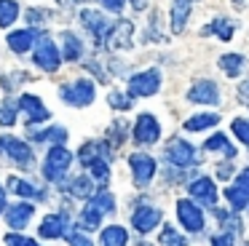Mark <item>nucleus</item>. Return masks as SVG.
Masks as SVG:
<instances>
[{
    "label": "nucleus",
    "mask_w": 249,
    "mask_h": 246,
    "mask_svg": "<svg viewBox=\"0 0 249 246\" xmlns=\"http://www.w3.org/2000/svg\"><path fill=\"white\" fill-rule=\"evenodd\" d=\"M72 163V153L67 147H62V144H56V147L49 150V155H46V179H59L62 174H65L67 169H70Z\"/></svg>",
    "instance_id": "1"
},
{
    "label": "nucleus",
    "mask_w": 249,
    "mask_h": 246,
    "mask_svg": "<svg viewBox=\"0 0 249 246\" xmlns=\"http://www.w3.org/2000/svg\"><path fill=\"white\" fill-rule=\"evenodd\" d=\"M59 62H62V56H59V51H56L54 40H51L49 35H38V48H35V64H38L40 70H46V72H56Z\"/></svg>",
    "instance_id": "2"
},
{
    "label": "nucleus",
    "mask_w": 249,
    "mask_h": 246,
    "mask_svg": "<svg viewBox=\"0 0 249 246\" xmlns=\"http://www.w3.org/2000/svg\"><path fill=\"white\" fill-rule=\"evenodd\" d=\"M59 94H62V99H65L67 105L83 107V105H89V102L94 99V83L86 80V78H81V80H75V83H70V86H62Z\"/></svg>",
    "instance_id": "3"
},
{
    "label": "nucleus",
    "mask_w": 249,
    "mask_h": 246,
    "mask_svg": "<svg viewBox=\"0 0 249 246\" xmlns=\"http://www.w3.org/2000/svg\"><path fill=\"white\" fill-rule=\"evenodd\" d=\"M161 88V72L158 70H147L129 80V96H150Z\"/></svg>",
    "instance_id": "4"
},
{
    "label": "nucleus",
    "mask_w": 249,
    "mask_h": 246,
    "mask_svg": "<svg viewBox=\"0 0 249 246\" xmlns=\"http://www.w3.org/2000/svg\"><path fill=\"white\" fill-rule=\"evenodd\" d=\"M0 153L8 155V158L17 166H22V169H27V166L33 163V153H30L27 142H19V139H14V137H0Z\"/></svg>",
    "instance_id": "5"
},
{
    "label": "nucleus",
    "mask_w": 249,
    "mask_h": 246,
    "mask_svg": "<svg viewBox=\"0 0 249 246\" xmlns=\"http://www.w3.org/2000/svg\"><path fill=\"white\" fill-rule=\"evenodd\" d=\"M105 35H107L110 48H131L134 46V24L126 21V19H121V21H115L113 27H107Z\"/></svg>",
    "instance_id": "6"
},
{
    "label": "nucleus",
    "mask_w": 249,
    "mask_h": 246,
    "mask_svg": "<svg viewBox=\"0 0 249 246\" xmlns=\"http://www.w3.org/2000/svg\"><path fill=\"white\" fill-rule=\"evenodd\" d=\"M161 137V126H158V121L153 115H140L137 118V123H134V139L140 144H153L156 139Z\"/></svg>",
    "instance_id": "7"
},
{
    "label": "nucleus",
    "mask_w": 249,
    "mask_h": 246,
    "mask_svg": "<svg viewBox=\"0 0 249 246\" xmlns=\"http://www.w3.org/2000/svg\"><path fill=\"white\" fill-rule=\"evenodd\" d=\"M177 217H179V222H182V228L193 230V233L204 228V217H201L198 206H196L193 201H177Z\"/></svg>",
    "instance_id": "8"
},
{
    "label": "nucleus",
    "mask_w": 249,
    "mask_h": 246,
    "mask_svg": "<svg viewBox=\"0 0 249 246\" xmlns=\"http://www.w3.org/2000/svg\"><path fill=\"white\" fill-rule=\"evenodd\" d=\"M188 99L190 102H198V105H217V102H220L217 83H214V80H198V83L190 88Z\"/></svg>",
    "instance_id": "9"
},
{
    "label": "nucleus",
    "mask_w": 249,
    "mask_h": 246,
    "mask_svg": "<svg viewBox=\"0 0 249 246\" xmlns=\"http://www.w3.org/2000/svg\"><path fill=\"white\" fill-rule=\"evenodd\" d=\"M225 198H228V201H231L236 209L249 206V169L241 171V176L236 179V185L225 190Z\"/></svg>",
    "instance_id": "10"
},
{
    "label": "nucleus",
    "mask_w": 249,
    "mask_h": 246,
    "mask_svg": "<svg viewBox=\"0 0 249 246\" xmlns=\"http://www.w3.org/2000/svg\"><path fill=\"white\" fill-rule=\"evenodd\" d=\"M131 222H134V228L140 230V233H150V230L161 222V211L153 209V206H140L131 214Z\"/></svg>",
    "instance_id": "11"
},
{
    "label": "nucleus",
    "mask_w": 249,
    "mask_h": 246,
    "mask_svg": "<svg viewBox=\"0 0 249 246\" xmlns=\"http://www.w3.org/2000/svg\"><path fill=\"white\" fill-rule=\"evenodd\" d=\"M17 105L22 107L24 112H27V121H30V123H43V121H49V110L43 107V102H40L38 96L24 94L22 99L17 102Z\"/></svg>",
    "instance_id": "12"
},
{
    "label": "nucleus",
    "mask_w": 249,
    "mask_h": 246,
    "mask_svg": "<svg viewBox=\"0 0 249 246\" xmlns=\"http://www.w3.org/2000/svg\"><path fill=\"white\" fill-rule=\"evenodd\" d=\"M166 155H169V160L177 163V166H193L196 163V150L190 147L188 142H182V139H174V142L169 144Z\"/></svg>",
    "instance_id": "13"
},
{
    "label": "nucleus",
    "mask_w": 249,
    "mask_h": 246,
    "mask_svg": "<svg viewBox=\"0 0 249 246\" xmlns=\"http://www.w3.org/2000/svg\"><path fill=\"white\" fill-rule=\"evenodd\" d=\"M131 171H134V176H137L140 185H147L150 176L156 174V160H153L150 155H145V153H137V155H131Z\"/></svg>",
    "instance_id": "14"
},
{
    "label": "nucleus",
    "mask_w": 249,
    "mask_h": 246,
    "mask_svg": "<svg viewBox=\"0 0 249 246\" xmlns=\"http://www.w3.org/2000/svg\"><path fill=\"white\" fill-rule=\"evenodd\" d=\"M81 21L83 27H86L89 32H91L97 40H102L105 37V30H107V21H105V16L99 14V11H91V8H83L81 11Z\"/></svg>",
    "instance_id": "15"
},
{
    "label": "nucleus",
    "mask_w": 249,
    "mask_h": 246,
    "mask_svg": "<svg viewBox=\"0 0 249 246\" xmlns=\"http://www.w3.org/2000/svg\"><path fill=\"white\" fill-rule=\"evenodd\" d=\"M190 195H193L196 201H204L212 206V203L217 201V187L209 176H201V179H196L193 185H190Z\"/></svg>",
    "instance_id": "16"
},
{
    "label": "nucleus",
    "mask_w": 249,
    "mask_h": 246,
    "mask_svg": "<svg viewBox=\"0 0 249 246\" xmlns=\"http://www.w3.org/2000/svg\"><path fill=\"white\" fill-rule=\"evenodd\" d=\"M38 40V32L35 30H17L8 35V48H11L14 53H24L33 48V43Z\"/></svg>",
    "instance_id": "17"
},
{
    "label": "nucleus",
    "mask_w": 249,
    "mask_h": 246,
    "mask_svg": "<svg viewBox=\"0 0 249 246\" xmlns=\"http://www.w3.org/2000/svg\"><path fill=\"white\" fill-rule=\"evenodd\" d=\"M33 211H35V206H30V203H17V206H11L6 211V219L14 230H22L27 225V219L33 217Z\"/></svg>",
    "instance_id": "18"
},
{
    "label": "nucleus",
    "mask_w": 249,
    "mask_h": 246,
    "mask_svg": "<svg viewBox=\"0 0 249 246\" xmlns=\"http://www.w3.org/2000/svg\"><path fill=\"white\" fill-rule=\"evenodd\" d=\"M196 0H174L172 5V30L174 32H182L185 30V21H188V14L193 8Z\"/></svg>",
    "instance_id": "19"
},
{
    "label": "nucleus",
    "mask_w": 249,
    "mask_h": 246,
    "mask_svg": "<svg viewBox=\"0 0 249 246\" xmlns=\"http://www.w3.org/2000/svg\"><path fill=\"white\" fill-rule=\"evenodd\" d=\"M40 235L43 238H59V235H65V219L62 217H46L43 225H40Z\"/></svg>",
    "instance_id": "20"
},
{
    "label": "nucleus",
    "mask_w": 249,
    "mask_h": 246,
    "mask_svg": "<svg viewBox=\"0 0 249 246\" xmlns=\"http://www.w3.org/2000/svg\"><path fill=\"white\" fill-rule=\"evenodd\" d=\"M83 48H81V40H78V35H72V32H65V51L59 53L62 59H70V62H75V59H81Z\"/></svg>",
    "instance_id": "21"
},
{
    "label": "nucleus",
    "mask_w": 249,
    "mask_h": 246,
    "mask_svg": "<svg viewBox=\"0 0 249 246\" xmlns=\"http://www.w3.org/2000/svg\"><path fill=\"white\" fill-rule=\"evenodd\" d=\"M217 121H220V118H217L214 112H204V115H193L190 121H185V128H188V131H204V128L214 126Z\"/></svg>",
    "instance_id": "22"
},
{
    "label": "nucleus",
    "mask_w": 249,
    "mask_h": 246,
    "mask_svg": "<svg viewBox=\"0 0 249 246\" xmlns=\"http://www.w3.org/2000/svg\"><path fill=\"white\" fill-rule=\"evenodd\" d=\"M19 16V5L14 0H0V27H11Z\"/></svg>",
    "instance_id": "23"
},
{
    "label": "nucleus",
    "mask_w": 249,
    "mask_h": 246,
    "mask_svg": "<svg viewBox=\"0 0 249 246\" xmlns=\"http://www.w3.org/2000/svg\"><path fill=\"white\" fill-rule=\"evenodd\" d=\"M220 67L225 70L228 78H236L244 67V59L238 56V53H225V56H220Z\"/></svg>",
    "instance_id": "24"
},
{
    "label": "nucleus",
    "mask_w": 249,
    "mask_h": 246,
    "mask_svg": "<svg viewBox=\"0 0 249 246\" xmlns=\"http://www.w3.org/2000/svg\"><path fill=\"white\" fill-rule=\"evenodd\" d=\"M102 244H105V246H126V230L118 228V225L107 228V230L102 233Z\"/></svg>",
    "instance_id": "25"
},
{
    "label": "nucleus",
    "mask_w": 249,
    "mask_h": 246,
    "mask_svg": "<svg viewBox=\"0 0 249 246\" xmlns=\"http://www.w3.org/2000/svg\"><path fill=\"white\" fill-rule=\"evenodd\" d=\"M204 147L206 150H222V153H225V158H233V155H236V147H231V144H228L225 134H214V137H209Z\"/></svg>",
    "instance_id": "26"
},
{
    "label": "nucleus",
    "mask_w": 249,
    "mask_h": 246,
    "mask_svg": "<svg viewBox=\"0 0 249 246\" xmlns=\"http://www.w3.org/2000/svg\"><path fill=\"white\" fill-rule=\"evenodd\" d=\"M17 110H19L17 102L6 99L3 105H0V123H3V126H11V123H17Z\"/></svg>",
    "instance_id": "27"
},
{
    "label": "nucleus",
    "mask_w": 249,
    "mask_h": 246,
    "mask_svg": "<svg viewBox=\"0 0 249 246\" xmlns=\"http://www.w3.org/2000/svg\"><path fill=\"white\" fill-rule=\"evenodd\" d=\"M206 32H217L222 40H231V37H233V24L228 19H214L209 27H206Z\"/></svg>",
    "instance_id": "28"
},
{
    "label": "nucleus",
    "mask_w": 249,
    "mask_h": 246,
    "mask_svg": "<svg viewBox=\"0 0 249 246\" xmlns=\"http://www.w3.org/2000/svg\"><path fill=\"white\" fill-rule=\"evenodd\" d=\"M99 219H102V214H99L97 209L86 206V211L81 214V228L83 230H94V228H99Z\"/></svg>",
    "instance_id": "29"
},
{
    "label": "nucleus",
    "mask_w": 249,
    "mask_h": 246,
    "mask_svg": "<svg viewBox=\"0 0 249 246\" xmlns=\"http://www.w3.org/2000/svg\"><path fill=\"white\" fill-rule=\"evenodd\" d=\"M70 193H72V195H78V198H86V195H91V193H94V187H91V179H89V176H78V179L72 182Z\"/></svg>",
    "instance_id": "30"
},
{
    "label": "nucleus",
    "mask_w": 249,
    "mask_h": 246,
    "mask_svg": "<svg viewBox=\"0 0 249 246\" xmlns=\"http://www.w3.org/2000/svg\"><path fill=\"white\" fill-rule=\"evenodd\" d=\"M8 185H11V190L19 193V195H30V198L38 195V190H35L30 182H22V179H17V176H11V179H8Z\"/></svg>",
    "instance_id": "31"
},
{
    "label": "nucleus",
    "mask_w": 249,
    "mask_h": 246,
    "mask_svg": "<svg viewBox=\"0 0 249 246\" xmlns=\"http://www.w3.org/2000/svg\"><path fill=\"white\" fill-rule=\"evenodd\" d=\"M91 209H97L99 214H105V211H110L113 209V195L110 193H99L97 198H91V203H89Z\"/></svg>",
    "instance_id": "32"
},
{
    "label": "nucleus",
    "mask_w": 249,
    "mask_h": 246,
    "mask_svg": "<svg viewBox=\"0 0 249 246\" xmlns=\"http://www.w3.org/2000/svg\"><path fill=\"white\" fill-rule=\"evenodd\" d=\"M35 139H40V142H65L67 131L65 128H49V131H43V134H35Z\"/></svg>",
    "instance_id": "33"
},
{
    "label": "nucleus",
    "mask_w": 249,
    "mask_h": 246,
    "mask_svg": "<svg viewBox=\"0 0 249 246\" xmlns=\"http://www.w3.org/2000/svg\"><path fill=\"white\" fill-rule=\"evenodd\" d=\"M161 246H185V238H182V235H177V230L163 228V233H161Z\"/></svg>",
    "instance_id": "34"
},
{
    "label": "nucleus",
    "mask_w": 249,
    "mask_h": 246,
    "mask_svg": "<svg viewBox=\"0 0 249 246\" xmlns=\"http://www.w3.org/2000/svg\"><path fill=\"white\" fill-rule=\"evenodd\" d=\"M233 134H236L244 144H249V121H244V118L233 121Z\"/></svg>",
    "instance_id": "35"
},
{
    "label": "nucleus",
    "mask_w": 249,
    "mask_h": 246,
    "mask_svg": "<svg viewBox=\"0 0 249 246\" xmlns=\"http://www.w3.org/2000/svg\"><path fill=\"white\" fill-rule=\"evenodd\" d=\"M110 107H118V110H129V107H131V102L126 99L124 94H118V91H113V94H110Z\"/></svg>",
    "instance_id": "36"
},
{
    "label": "nucleus",
    "mask_w": 249,
    "mask_h": 246,
    "mask_svg": "<svg viewBox=\"0 0 249 246\" xmlns=\"http://www.w3.org/2000/svg\"><path fill=\"white\" fill-rule=\"evenodd\" d=\"M6 246H38V244L30 238H22V235H6Z\"/></svg>",
    "instance_id": "37"
},
{
    "label": "nucleus",
    "mask_w": 249,
    "mask_h": 246,
    "mask_svg": "<svg viewBox=\"0 0 249 246\" xmlns=\"http://www.w3.org/2000/svg\"><path fill=\"white\" fill-rule=\"evenodd\" d=\"M67 238H70V246H91V241H89L86 235H81V233H70Z\"/></svg>",
    "instance_id": "38"
},
{
    "label": "nucleus",
    "mask_w": 249,
    "mask_h": 246,
    "mask_svg": "<svg viewBox=\"0 0 249 246\" xmlns=\"http://www.w3.org/2000/svg\"><path fill=\"white\" fill-rule=\"evenodd\" d=\"M212 244H214V246H233V235L231 233L214 235V238H212Z\"/></svg>",
    "instance_id": "39"
},
{
    "label": "nucleus",
    "mask_w": 249,
    "mask_h": 246,
    "mask_svg": "<svg viewBox=\"0 0 249 246\" xmlns=\"http://www.w3.org/2000/svg\"><path fill=\"white\" fill-rule=\"evenodd\" d=\"M102 3L107 11H115V14H121V8H124V0H102Z\"/></svg>",
    "instance_id": "40"
},
{
    "label": "nucleus",
    "mask_w": 249,
    "mask_h": 246,
    "mask_svg": "<svg viewBox=\"0 0 249 246\" xmlns=\"http://www.w3.org/2000/svg\"><path fill=\"white\" fill-rule=\"evenodd\" d=\"M238 96H241L244 105H249V80H247V83H241V88H238Z\"/></svg>",
    "instance_id": "41"
},
{
    "label": "nucleus",
    "mask_w": 249,
    "mask_h": 246,
    "mask_svg": "<svg viewBox=\"0 0 249 246\" xmlns=\"http://www.w3.org/2000/svg\"><path fill=\"white\" fill-rule=\"evenodd\" d=\"M3 209H6V190L0 187V211H3Z\"/></svg>",
    "instance_id": "42"
}]
</instances>
